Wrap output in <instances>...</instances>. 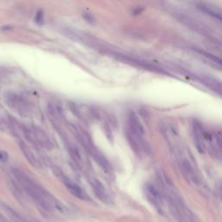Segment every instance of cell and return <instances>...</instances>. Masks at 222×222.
<instances>
[{
    "instance_id": "8992f818",
    "label": "cell",
    "mask_w": 222,
    "mask_h": 222,
    "mask_svg": "<svg viewBox=\"0 0 222 222\" xmlns=\"http://www.w3.org/2000/svg\"><path fill=\"white\" fill-rule=\"evenodd\" d=\"M206 151L212 157L222 161V133L208 132L205 134Z\"/></svg>"
},
{
    "instance_id": "ba28073f",
    "label": "cell",
    "mask_w": 222,
    "mask_h": 222,
    "mask_svg": "<svg viewBox=\"0 0 222 222\" xmlns=\"http://www.w3.org/2000/svg\"><path fill=\"white\" fill-rule=\"evenodd\" d=\"M192 133L194 138L195 147L200 153L206 152V141H205V134L206 129L198 121H194L192 122Z\"/></svg>"
},
{
    "instance_id": "9a60e30c",
    "label": "cell",
    "mask_w": 222,
    "mask_h": 222,
    "mask_svg": "<svg viewBox=\"0 0 222 222\" xmlns=\"http://www.w3.org/2000/svg\"><path fill=\"white\" fill-rule=\"evenodd\" d=\"M8 160V154L6 153L5 151L1 150L0 151V161L3 162H5Z\"/></svg>"
},
{
    "instance_id": "7a4b0ae2",
    "label": "cell",
    "mask_w": 222,
    "mask_h": 222,
    "mask_svg": "<svg viewBox=\"0 0 222 222\" xmlns=\"http://www.w3.org/2000/svg\"><path fill=\"white\" fill-rule=\"evenodd\" d=\"M159 183L166 198L168 215H172L177 222H199L168 178L160 175Z\"/></svg>"
},
{
    "instance_id": "4fadbf2b",
    "label": "cell",
    "mask_w": 222,
    "mask_h": 222,
    "mask_svg": "<svg viewBox=\"0 0 222 222\" xmlns=\"http://www.w3.org/2000/svg\"><path fill=\"white\" fill-rule=\"evenodd\" d=\"M34 22H35V24L39 25V26H42V25L45 24V12L43 10L40 9L36 12L35 17H34Z\"/></svg>"
},
{
    "instance_id": "5b68a950",
    "label": "cell",
    "mask_w": 222,
    "mask_h": 222,
    "mask_svg": "<svg viewBox=\"0 0 222 222\" xmlns=\"http://www.w3.org/2000/svg\"><path fill=\"white\" fill-rule=\"evenodd\" d=\"M144 193L150 204L162 215L168 216L167 201L163 192L159 186L154 184H146L144 187Z\"/></svg>"
},
{
    "instance_id": "8fae6325",
    "label": "cell",
    "mask_w": 222,
    "mask_h": 222,
    "mask_svg": "<svg viewBox=\"0 0 222 222\" xmlns=\"http://www.w3.org/2000/svg\"><path fill=\"white\" fill-rule=\"evenodd\" d=\"M89 183H90V186L92 187L94 193H95L97 198L102 201H107L108 199H109V196H108L105 187L102 184V182L100 181H98L96 178H92L89 181Z\"/></svg>"
},
{
    "instance_id": "5bb4252c",
    "label": "cell",
    "mask_w": 222,
    "mask_h": 222,
    "mask_svg": "<svg viewBox=\"0 0 222 222\" xmlns=\"http://www.w3.org/2000/svg\"><path fill=\"white\" fill-rule=\"evenodd\" d=\"M82 17H83V20H84L86 23L90 24V25H95L96 23H97L96 17H95L91 13H89V12H83V13L82 14Z\"/></svg>"
},
{
    "instance_id": "277c9868",
    "label": "cell",
    "mask_w": 222,
    "mask_h": 222,
    "mask_svg": "<svg viewBox=\"0 0 222 222\" xmlns=\"http://www.w3.org/2000/svg\"><path fill=\"white\" fill-rule=\"evenodd\" d=\"M126 137L134 152L138 155H149L151 148L145 139V130L136 115L130 114L127 121Z\"/></svg>"
},
{
    "instance_id": "6da1fadb",
    "label": "cell",
    "mask_w": 222,
    "mask_h": 222,
    "mask_svg": "<svg viewBox=\"0 0 222 222\" xmlns=\"http://www.w3.org/2000/svg\"><path fill=\"white\" fill-rule=\"evenodd\" d=\"M162 132L185 181L194 187H201L203 186V179L193 154L182 141L175 128L172 124H165L162 128Z\"/></svg>"
},
{
    "instance_id": "2e32d148",
    "label": "cell",
    "mask_w": 222,
    "mask_h": 222,
    "mask_svg": "<svg viewBox=\"0 0 222 222\" xmlns=\"http://www.w3.org/2000/svg\"><path fill=\"white\" fill-rule=\"evenodd\" d=\"M0 30H2V31H12V30H13V26L11 25V24H7V25L2 26V27L0 28Z\"/></svg>"
},
{
    "instance_id": "3957f363",
    "label": "cell",
    "mask_w": 222,
    "mask_h": 222,
    "mask_svg": "<svg viewBox=\"0 0 222 222\" xmlns=\"http://www.w3.org/2000/svg\"><path fill=\"white\" fill-rule=\"evenodd\" d=\"M13 173L26 193L42 208L48 211L57 209L61 213L64 212V206H63V204H61L57 199L53 197L44 187L36 183L27 174L19 169H14Z\"/></svg>"
},
{
    "instance_id": "9c48e42d",
    "label": "cell",
    "mask_w": 222,
    "mask_h": 222,
    "mask_svg": "<svg viewBox=\"0 0 222 222\" xmlns=\"http://www.w3.org/2000/svg\"><path fill=\"white\" fill-rule=\"evenodd\" d=\"M5 101L8 105L19 113H25L28 109L27 103L24 98L14 93H9L5 96Z\"/></svg>"
},
{
    "instance_id": "7c38bea8",
    "label": "cell",
    "mask_w": 222,
    "mask_h": 222,
    "mask_svg": "<svg viewBox=\"0 0 222 222\" xmlns=\"http://www.w3.org/2000/svg\"><path fill=\"white\" fill-rule=\"evenodd\" d=\"M69 151L73 160L75 161V162H76L80 168H84L87 167V164H88V163H86V161H87L86 158L83 156V154H82L81 151L78 149L77 148L74 147V146H71L70 148H69Z\"/></svg>"
},
{
    "instance_id": "30bf717a",
    "label": "cell",
    "mask_w": 222,
    "mask_h": 222,
    "mask_svg": "<svg viewBox=\"0 0 222 222\" xmlns=\"http://www.w3.org/2000/svg\"><path fill=\"white\" fill-rule=\"evenodd\" d=\"M19 146H20L21 151L23 152L25 158L27 159V161L36 168H42L43 163L41 162L39 158L36 156V154L33 152V150H31V149L23 141L19 142Z\"/></svg>"
},
{
    "instance_id": "52a82bcc",
    "label": "cell",
    "mask_w": 222,
    "mask_h": 222,
    "mask_svg": "<svg viewBox=\"0 0 222 222\" xmlns=\"http://www.w3.org/2000/svg\"><path fill=\"white\" fill-rule=\"evenodd\" d=\"M54 172H55V174L57 176V178L60 179L61 182H63L64 185L68 188L69 193L73 194L75 197L81 199V200H87V199L89 198L88 194L85 193L84 190L81 187H79L77 184H76L75 182H72L67 176H65V174L60 169L57 168V169L54 170Z\"/></svg>"
}]
</instances>
